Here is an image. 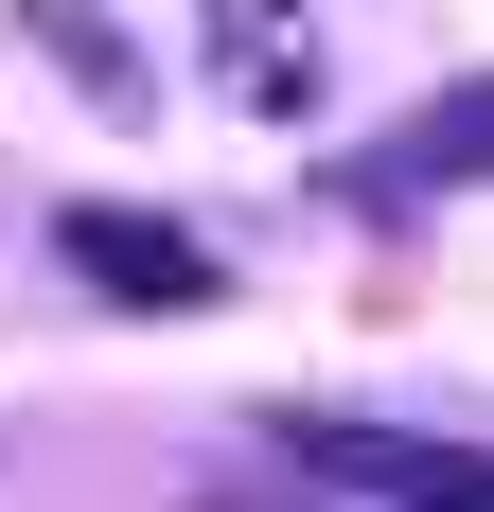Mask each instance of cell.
Listing matches in <instances>:
<instances>
[{"mask_svg":"<svg viewBox=\"0 0 494 512\" xmlns=\"http://www.w3.org/2000/svg\"><path fill=\"white\" fill-rule=\"evenodd\" d=\"M53 265L106 283L124 318H212V301H230L212 230H177V212H142V195H71V212H53Z\"/></svg>","mask_w":494,"mask_h":512,"instance_id":"cell-2","label":"cell"},{"mask_svg":"<svg viewBox=\"0 0 494 512\" xmlns=\"http://www.w3.org/2000/svg\"><path fill=\"white\" fill-rule=\"evenodd\" d=\"M36 53H71V71H89V89H106V106H124V89H142V71H124V36H106V18H89V0H36Z\"/></svg>","mask_w":494,"mask_h":512,"instance_id":"cell-5","label":"cell"},{"mask_svg":"<svg viewBox=\"0 0 494 512\" xmlns=\"http://www.w3.org/2000/svg\"><path fill=\"white\" fill-rule=\"evenodd\" d=\"M212 89L265 106V124L318 106V36H300V0H212Z\"/></svg>","mask_w":494,"mask_h":512,"instance_id":"cell-3","label":"cell"},{"mask_svg":"<svg viewBox=\"0 0 494 512\" xmlns=\"http://www.w3.org/2000/svg\"><path fill=\"white\" fill-rule=\"evenodd\" d=\"M389 195H442V177H494V71L477 89H442V106H406V142L371 159Z\"/></svg>","mask_w":494,"mask_h":512,"instance_id":"cell-4","label":"cell"},{"mask_svg":"<svg viewBox=\"0 0 494 512\" xmlns=\"http://www.w3.org/2000/svg\"><path fill=\"white\" fill-rule=\"evenodd\" d=\"M283 460L318 477V495H371V512H494V442H442V424L283 407Z\"/></svg>","mask_w":494,"mask_h":512,"instance_id":"cell-1","label":"cell"}]
</instances>
